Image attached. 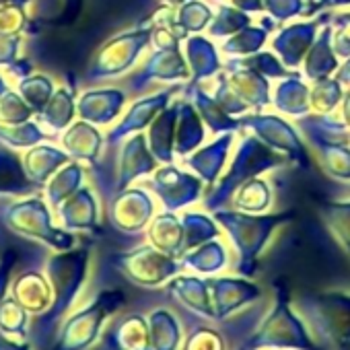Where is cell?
Segmentation results:
<instances>
[{"label":"cell","mask_w":350,"mask_h":350,"mask_svg":"<svg viewBox=\"0 0 350 350\" xmlns=\"http://www.w3.org/2000/svg\"><path fill=\"white\" fill-rule=\"evenodd\" d=\"M274 301L260 325L250 334L243 348L254 350H323L313 338L307 321L297 311L286 280L272 284Z\"/></svg>","instance_id":"6da1fadb"},{"label":"cell","mask_w":350,"mask_h":350,"mask_svg":"<svg viewBox=\"0 0 350 350\" xmlns=\"http://www.w3.org/2000/svg\"><path fill=\"white\" fill-rule=\"evenodd\" d=\"M221 229L229 235L235 254H237V264L235 270L241 276L254 278L260 266V258L264 250L268 247L272 235L286 223L293 221L295 213H262V215H250L241 213L235 208H217L213 213Z\"/></svg>","instance_id":"7a4b0ae2"},{"label":"cell","mask_w":350,"mask_h":350,"mask_svg":"<svg viewBox=\"0 0 350 350\" xmlns=\"http://www.w3.org/2000/svg\"><path fill=\"white\" fill-rule=\"evenodd\" d=\"M295 307L323 350H350V293H305Z\"/></svg>","instance_id":"3957f363"},{"label":"cell","mask_w":350,"mask_h":350,"mask_svg":"<svg viewBox=\"0 0 350 350\" xmlns=\"http://www.w3.org/2000/svg\"><path fill=\"white\" fill-rule=\"evenodd\" d=\"M286 163H288L286 157L272 150L268 144H264L254 134H250V132L241 134L229 169L225 171L223 178L217 180V184L213 186V190L206 194V198L202 202L204 208L208 213H215L217 208L227 206L231 202V196L243 182L258 178V175H264L266 171H272L276 167H284Z\"/></svg>","instance_id":"277c9868"},{"label":"cell","mask_w":350,"mask_h":350,"mask_svg":"<svg viewBox=\"0 0 350 350\" xmlns=\"http://www.w3.org/2000/svg\"><path fill=\"white\" fill-rule=\"evenodd\" d=\"M297 128L315 148L321 169L334 182L350 184V130L334 113H307L297 118Z\"/></svg>","instance_id":"5b68a950"},{"label":"cell","mask_w":350,"mask_h":350,"mask_svg":"<svg viewBox=\"0 0 350 350\" xmlns=\"http://www.w3.org/2000/svg\"><path fill=\"white\" fill-rule=\"evenodd\" d=\"M215 79V97L235 118H241L250 111H262L264 107L272 105L270 79L237 64L233 58L223 64V70Z\"/></svg>","instance_id":"8992f818"},{"label":"cell","mask_w":350,"mask_h":350,"mask_svg":"<svg viewBox=\"0 0 350 350\" xmlns=\"http://www.w3.org/2000/svg\"><path fill=\"white\" fill-rule=\"evenodd\" d=\"M150 33L152 27L146 21L132 31H124L109 38L95 54L93 64L89 68V79L107 81L130 72L142 52L150 46Z\"/></svg>","instance_id":"52a82bcc"},{"label":"cell","mask_w":350,"mask_h":350,"mask_svg":"<svg viewBox=\"0 0 350 350\" xmlns=\"http://www.w3.org/2000/svg\"><path fill=\"white\" fill-rule=\"evenodd\" d=\"M239 122H241V130L254 134L272 150L286 157L291 165L311 169V157H309L305 142L301 140L299 128H295L291 122H286L278 113L250 111L241 116Z\"/></svg>","instance_id":"ba28073f"},{"label":"cell","mask_w":350,"mask_h":350,"mask_svg":"<svg viewBox=\"0 0 350 350\" xmlns=\"http://www.w3.org/2000/svg\"><path fill=\"white\" fill-rule=\"evenodd\" d=\"M148 190L161 200L165 211L178 213L202 198L204 182L194 171H186L175 163H165L150 173Z\"/></svg>","instance_id":"9c48e42d"},{"label":"cell","mask_w":350,"mask_h":350,"mask_svg":"<svg viewBox=\"0 0 350 350\" xmlns=\"http://www.w3.org/2000/svg\"><path fill=\"white\" fill-rule=\"evenodd\" d=\"M5 223L29 237H38L44 241H50L58 247H70L75 243L72 235H66L60 229H54L52 225V213L48 208V202L40 196H31L27 200L11 202L5 208Z\"/></svg>","instance_id":"30bf717a"},{"label":"cell","mask_w":350,"mask_h":350,"mask_svg":"<svg viewBox=\"0 0 350 350\" xmlns=\"http://www.w3.org/2000/svg\"><path fill=\"white\" fill-rule=\"evenodd\" d=\"M332 19L329 11L317 13V17H309L305 21H295L276 31L270 40V50L282 60L288 70H301V64L317 40L319 29Z\"/></svg>","instance_id":"8fae6325"},{"label":"cell","mask_w":350,"mask_h":350,"mask_svg":"<svg viewBox=\"0 0 350 350\" xmlns=\"http://www.w3.org/2000/svg\"><path fill=\"white\" fill-rule=\"evenodd\" d=\"M120 268L132 278L136 284L142 286H161L169 282L173 276H178L182 270L180 258L163 254L152 245H142L130 254L120 256Z\"/></svg>","instance_id":"7c38bea8"},{"label":"cell","mask_w":350,"mask_h":350,"mask_svg":"<svg viewBox=\"0 0 350 350\" xmlns=\"http://www.w3.org/2000/svg\"><path fill=\"white\" fill-rule=\"evenodd\" d=\"M186 85H171L167 89H161L148 97H142L138 101H134L130 105V109L124 113V118L107 132L105 136V144L111 148V146H118L122 144L128 136L132 134H138L142 130H146L152 120L173 101V97L178 95L180 91H184Z\"/></svg>","instance_id":"4fadbf2b"},{"label":"cell","mask_w":350,"mask_h":350,"mask_svg":"<svg viewBox=\"0 0 350 350\" xmlns=\"http://www.w3.org/2000/svg\"><path fill=\"white\" fill-rule=\"evenodd\" d=\"M190 66L182 48H154L146 62L130 77V89L142 91L150 83L184 85L190 83Z\"/></svg>","instance_id":"5bb4252c"},{"label":"cell","mask_w":350,"mask_h":350,"mask_svg":"<svg viewBox=\"0 0 350 350\" xmlns=\"http://www.w3.org/2000/svg\"><path fill=\"white\" fill-rule=\"evenodd\" d=\"M211 299H213V311L215 321H223L231 317L235 311L256 303L262 299V288L247 276H206Z\"/></svg>","instance_id":"9a60e30c"},{"label":"cell","mask_w":350,"mask_h":350,"mask_svg":"<svg viewBox=\"0 0 350 350\" xmlns=\"http://www.w3.org/2000/svg\"><path fill=\"white\" fill-rule=\"evenodd\" d=\"M154 217V200L146 188L120 190L109 202V219L124 233H140Z\"/></svg>","instance_id":"2e32d148"},{"label":"cell","mask_w":350,"mask_h":350,"mask_svg":"<svg viewBox=\"0 0 350 350\" xmlns=\"http://www.w3.org/2000/svg\"><path fill=\"white\" fill-rule=\"evenodd\" d=\"M159 167L157 157L152 154L146 134L138 132L128 136L122 142L120 159H118V180H116V192L130 188L136 180L146 178Z\"/></svg>","instance_id":"e0dca14e"},{"label":"cell","mask_w":350,"mask_h":350,"mask_svg":"<svg viewBox=\"0 0 350 350\" xmlns=\"http://www.w3.org/2000/svg\"><path fill=\"white\" fill-rule=\"evenodd\" d=\"M235 134L237 132L217 134L208 144H202L194 152L184 157V167L194 171L198 178L204 182V186L213 188L217 184V180L221 178L225 165H227L231 146L235 142Z\"/></svg>","instance_id":"ac0fdd59"},{"label":"cell","mask_w":350,"mask_h":350,"mask_svg":"<svg viewBox=\"0 0 350 350\" xmlns=\"http://www.w3.org/2000/svg\"><path fill=\"white\" fill-rule=\"evenodd\" d=\"M126 99V91L116 87L89 89L77 101V116L79 120L91 122L95 126H109L122 116Z\"/></svg>","instance_id":"d6986e66"},{"label":"cell","mask_w":350,"mask_h":350,"mask_svg":"<svg viewBox=\"0 0 350 350\" xmlns=\"http://www.w3.org/2000/svg\"><path fill=\"white\" fill-rule=\"evenodd\" d=\"M60 144L72 161L95 167L101 157L105 136L99 132V126L77 120L60 134Z\"/></svg>","instance_id":"ffe728a7"},{"label":"cell","mask_w":350,"mask_h":350,"mask_svg":"<svg viewBox=\"0 0 350 350\" xmlns=\"http://www.w3.org/2000/svg\"><path fill=\"white\" fill-rule=\"evenodd\" d=\"M184 95L186 99H190L194 103V107L198 109L206 130L211 134H223V132H239L241 130V122L239 118L231 116L215 97V93H211L204 83H188L184 87Z\"/></svg>","instance_id":"44dd1931"},{"label":"cell","mask_w":350,"mask_h":350,"mask_svg":"<svg viewBox=\"0 0 350 350\" xmlns=\"http://www.w3.org/2000/svg\"><path fill=\"white\" fill-rule=\"evenodd\" d=\"M186 50V62L190 66V83H204L215 79L223 70V60H221V50L215 44L213 38H206L202 33L188 36L184 40Z\"/></svg>","instance_id":"7402d4cb"},{"label":"cell","mask_w":350,"mask_h":350,"mask_svg":"<svg viewBox=\"0 0 350 350\" xmlns=\"http://www.w3.org/2000/svg\"><path fill=\"white\" fill-rule=\"evenodd\" d=\"M272 105L278 113L293 120L311 113V85L299 72L293 70L288 77L280 79L272 91Z\"/></svg>","instance_id":"603a6c76"},{"label":"cell","mask_w":350,"mask_h":350,"mask_svg":"<svg viewBox=\"0 0 350 350\" xmlns=\"http://www.w3.org/2000/svg\"><path fill=\"white\" fill-rule=\"evenodd\" d=\"M169 293L178 299L184 307L194 311L196 315L215 321V311H213V299H211V288L206 282V276L198 274H178L169 280Z\"/></svg>","instance_id":"cb8c5ba5"},{"label":"cell","mask_w":350,"mask_h":350,"mask_svg":"<svg viewBox=\"0 0 350 350\" xmlns=\"http://www.w3.org/2000/svg\"><path fill=\"white\" fill-rule=\"evenodd\" d=\"M334 29H332V23L327 21L319 33H317V40L313 42L311 50L307 52L301 68H303V77L309 81V83H315V81H321V79H327V77H334L336 70L340 68V62H338V54L334 50Z\"/></svg>","instance_id":"d4e9b609"},{"label":"cell","mask_w":350,"mask_h":350,"mask_svg":"<svg viewBox=\"0 0 350 350\" xmlns=\"http://www.w3.org/2000/svg\"><path fill=\"white\" fill-rule=\"evenodd\" d=\"M58 219L66 229L81 231H99V206L93 190L83 186L68 200H64L58 208Z\"/></svg>","instance_id":"484cf974"},{"label":"cell","mask_w":350,"mask_h":350,"mask_svg":"<svg viewBox=\"0 0 350 350\" xmlns=\"http://www.w3.org/2000/svg\"><path fill=\"white\" fill-rule=\"evenodd\" d=\"M180 99H173L148 126V146L159 163H175V128H178Z\"/></svg>","instance_id":"4316f807"},{"label":"cell","mask_w":350,"mask_h":350,"mask_svg":"<svg viewBox=\"0 0 350 350\" xmlns=\"http://www.w3.org/2000/svg\"><path fill=\"white\" fill-rule=\"evenodd\" d=\"M68 161H72V159L64 152V148H58V146L46 144V142H40V144L27 148V152L23 154L25 173L36 188H44L52 180V175Z\"/></svg>","instance_id":"83f0119b"},{"label":"cell","mask_w":350,"mask_h":350,"mask_svg":"<svg viewBox=\"0 0 350 350\" xmlns=\"http://www.w3.org/2000/svg\"><path fill=\"white\" fill-rule=\"evenodd\" d=\"M180 262H182L184 270H190L198 276H217L229 268L231 254H229V247L225 245V241H221V237H217V239H211V241L186 252L180 258Z\"/></svg>","instance_id":"f1b7e54d"},{"label":"cell","mask_w":350,"mask_h":350,"mask_svg":"<svg viewBox=\"0 0 350 350\" xmlns=\"http://www.w3.org/2000/svg\"><path fill=\"white\" fill-rule=\"evenodd\" d=\"M148 241L152 247L161 250L163 254L182 258L186 252V235H184L182 219L171 211L152 217V221L148 223Z\"/></svg>","instance_id":"f546056e"},{"label":"cell","mask_w":350,"mask_h":350,"mask_svg":"<svg viewBox=\"0 0 350 350\" xmlns=\"http://www.w3.org/2000/svg\"><path fill=\"white\" fill-rule=\"evenodd\" d=\"M206 138V126L190 99H180L178 128H175V157H188Z\"/></svg>","instance_id":"4dcf8cb0"},{"label":"cell","mask_w":350,"mask_h":350,"mask_svg":"<svg viewBox=\"0 0 350 350\" xmlns=\"http://www.w3.org/2000/svg\"><path fill=\"white\" fill-rule=\"evenodd\" d=\"M276 21L268 15H262L260 25H247L245 29L237 31L235 36L227 38L221 42L219 50L221 54H225L227 58H243V56H252L256 52H260L266 44H268V36L274 31Z\"/></svg>","instance_id":"1f68e13d"},{"label":"cell","mask_w":350,"mask_h":350,"mask_svg":"<svg viewBox=\"0 0 350 350\" xmlns=\"http://www.w3.org/2000/svg\"><path fill=\"white\" fill-rule=\"evenodd\" d=\"M40 124L46 128V132L56 138L60 136L77 118V97L75 89L70 87H60L48 101V105L38 113Z\"/></svg>","instance_id":"d6a6232c"},{"label":"cell","mask_w":350,"mask_h":350,"mask_svg":"<svg viewBox=\"0 0 350 350\" xmlns=\"http://www.w3.org/2000/svg\"><path fill=\"white\" fill-rule=\"evenodd\" d=\"M38 190L25 173L23 159L13 152V148H0V198L29 196Z\"/></svg>","instance_id":"836d02e7"},{"label":"cell","mask_w":350,"mask_h":350,"mask_svg":"<svg viewBox=\"0 0 350 350\" xmlns=\"http://www.w3.org/2000/svg\"><path fill=\"white\" fill-rule=\"evenodd\" d=\"M85 180V165L79 161H68L62 165L54 175L52 180L44 186L46 202L52 208H58L64 200H68L77 190L83 188Z\"/></svg>","instance_id":"e575fe53"},{"label":"cell","mask_w":350,"mask_h":350,"mask_svg":"<svg viewBox=\"0 0 350 350\" xmlns=\"http://www.w3.org/2000/svg\"><path fill=\"white\" fill-rule=\"evenodd\" d=\"M319 219L350 260V200H325L317 204Z\"/></svg>","instance_id":"d590c367"},{"label":"cell","mask_w":350,"mask_h":350,"mask_svg":"<svg viewBox=\"0 0 350 350\" xmlns=\"http://www.w3.org/2000/svg\"><path fill=\"white\" fill-rule=\"evenodd\" d=\"M231 204L235 211L250 213V215H262L268 213L272 204V186L264 178H252L243 182L235 194L231 196Z\"/></svg>","instance_id":"8d00e7d4"},{"label":"cell","mask_w":350,"mask_h":350,"mask_svg":"<svg viewBox=\"0 0 350 350\" xmlns=\"http://www.w3.org/2000/svg\"><path fill=\"white\" fill-rule=\"evenodd\" d=\"M150 350H180L182 346V325L173 313L159 309L148 319Z\"/></svg>","instance_id":"74e56055"},{"label":"cell","mask_w":350,"mask_h":350,"mask_svg":"<svg viewBox=\"0 0 350 350\" xmlns=\"http://www.w3.org/2000/svg\"><path fill=\"white\" fill-rule=\"evenodd\" d=\"M213 17L215 9L211 7L208 0H188V3L175 9V27L186 40L188 36L206 31Z\"/></svg>","instance_id":"f35d334b"},{"label":"cell","mask_w":350,"mask_h":350,"mask_svg":"<svg viewBox=\"0 0 350 350\" xmlns=\"http://www.w3.org/2000/svg\"><path fill=\"white\" fill-rule=\"evenodd\" d=\"M182 225H184V235H186V252H190L211 239L221 237V225L217 223V219L213 215H206V213H196V211L184 213Z\"/></svg>","instance_id":"ab89813d"},{"label":"cell","mask_w":350,"mask_h":350,"mask_svg":"<svg viewBox=\"0 0 350 350\" xmlns=\"http://www.w3.org/2000/svg\"><path fill=\"white\" fill-rule=\"evenodd\" d=\"M247 25H252V15L235 9L229 3H219L217 11H215V17H213L206 31H208V38L223 42V40L235 36L237 31L245 29Z\"/></svg>","instance_id":"60d3db41"},{"label":"cell","mask_w":350,"mask_h":350,"mask_svg":"<svg viewBox=\"0 0 350 350\" xmlns=\"http://www.w3.org/2000/svg\"><path fill=\"white\" fill-rule=\"evenodd\" d=\"M50 138L52 136L46 132V128H42L36 120L23 124H0V142L9 148H31Z\"/></svg>","instance_id":"b9f144b4"},{"label":"cell","mask_w":350,"mask_h":350,"mask_svg":"<svg viewBox=\"0 0 350 350\" xmlns=\"http://www.w3.org/2000/svg\"><path fill=\"white\" fill-rule=\"evenodd\" d=\"M17 93L25 99V103L36 111V116L48 105L52 95L56 93V83L48 75H29L19 81Z\"/></svg>","instance_id":"7bdbcfd3"},{"label":"cell","mask_w":350,"mask_h":350,"mask_svg":"<svg viewBox=\"0 0 350 350\" xmlns=\"http://www.w3.org/2000/svg\"><path fill=\"white\" fill-rule=\"evenodd\" d=\"M344 97V85L336 77L311 83V111L334 113Z\"/></svg>","instance_id":"ee69618b"},{"label":"cell","mask_w":350,"mask_h":350,"mask_svg":"<svg viewBox=\"0 0 350 350\" xmlns=\"http://www.w3.org/2000/svg\"><path fill=\"white\" fill-rule=\"evenodd\" d=\"M237 64H241V66H247V68H252V70H256V72H260L262 77H266V79H284V77H288L293 70H288L284 64H282V60L274 54V52H264V50H260V52H256V54H252V56H243V58H233Z\"/></svg>","instance_id":"f6af8a7d"},{"label":"cell","mask_w":350,"mask_h":350,"mask_svg":"<svg viewBox=\"0 0 350 350\" xmlns=\"http://www.w3.org/2000/svg\"><path fill=\"white\" fill-rule=\"evenodd\" d=\"M36 111L25 103V99L9 89L3 97H0V124H23L33 120Z\"/></svg>","instance_id":"bcb514c9"},{"label":"cell","mask_w":350,"mask_h":350,"mask_svg":"<svg viewBox=\"0 0 350 350\" xmlns=\"http://www.w3.org/2000/svg\"><path fill=\"white\" fill-rule=\"evenodd\" d=\"M29 29L27 7L5 5L0 7V36H23Z\"/></svg>","instance_id":"7dc6e473"},{"label":"cell","mask_w":350,"mask_h":350,"mask_svg":"<svg viewBox=\"0 0 350 350\" xmlns=\"http://www.w3.org/2000/svg\"><path fill=\"white\" fill-rule=\"evenodd\" d=\"M264 13L276 23H286L307 15V0H264Z\"/></svg>","instance_id":"c3c4849f"},{"label":"cell","mask_w":350,"mask_h":350,"mask_svg":"<svg viewBox=\"0 0 350 350\" xmlns=\"http://www.w3.org/2000/svg\"><path fill=\"white\" fill-rule=\"evenodd\" d=\"M184 350H227V340L219 329L202 325L188 336Z\"/></svg>","instance_id":"681fc988"},{"label":"cell","mask_w":350,"mask_h":350,"mask_svg":"<svg viewBox=\"0 0 350 350\" xmlns=\"http://www.w3.org/2000/svg\"><path fill=\"white\" fill-rule=\"evenodd\" d=\"M332 29H334V50L338 58H350V11L346 13H332Z\"/></svg>","instance_id":"f907efd6"},{"label":"cell","mask_w":350,"mask_h":350,"mask_svg":"<svg viewBox=\"0 0 350 350\" xmlns=\"http://www.w3.org/2000/svg\"><path fill=\"white\" fill-rule=\"evenodd\" d=\"M23 36H0V68H9L19 60Z\"/></svg>","instance_id":"816d5d0a"},{"label":"cell","mask_w":350,"mask_h":350,"mask_svg":"<svg viewBox=\"0 0 350 350\" xmlns=\"http://www.w3.org/2000/svg\"><path fill=\"white\" fill-rule=\"evenodd\" d=\"M342 7H350V0H307V15L305 17H315L317 13L342 9Z\"/></svg>","instance_id":"f5cc1de1"},{"label":"cell","mask_w":350,"mask_h":350,"mask_svg":"<svg viewBox=\"0 0 350 350\" xmlns=\"http://www.w3.org/2000/svg\"><path fill=\"white\" fill-rule=\"evenodd\" d=\"M64 11L56 17V21H52L54 25H70L79 19L83 11V0H64Z\"/></svg>","instance_id":"db71d44e"},{"label":"cell","mask_w":350,"mask_h":350,"mask_svg":"<svg viewBox=\"0 0 350 350\" xmlns=\"http://www.w3.org/2000/svg\"><path fill=\"white\" fill-rule=\"evenodd\" d=\"M235 9L247 13V15H266L264 13V0H227Z\"/></svg>","instance_id":"11a10c76"},{"label":"cell","mask_w":350,"mask_h":350,"mask_svg":"<svg viewBox=\"0 0 350 350\" xmlns=\"http://www.w3.org/2000/svg\"><path fill=\"white\" fill-rule=\"evenodd\" d=\"M340 120L350 130V87L344 91V97H342V103H340Z\"/></svg>","instance_id":"9f6ffc18"},{"label":"cell","mask_w":350,"mask_h":350,"mask_svg":"<svg viewBox=\"0 0 350 350\" xmlns=\"http://www.w3.org/2000/svg\"><path fill=\"white\" fill-rule=\"evenodd\" d=\"M342 85H346V87H350V58H346L344 60V64H340V68L336 70V75H334Z\"/></svg>","instance_id":"6f0895ef"},{"label":"cell","mask_w":350,"mask_h":350,"mask_svg":"<svg viewBox=\"0 0 350 350\" xmlns=\"http://www.w3.org/2000/svg\"><path fill=\"white\" fill-rule=\"evenodd\" d=\"M161 3H163L165 7H171V9H178V7H182L184 3H188V0H161Z\"/></svg>","instance_id":"680465c9"},{"label":"cell","mask_w":350,"mask_h":350,"mask_svg":"<svg viewBox=\"0 0 350 350\" xmlns=\"http://www.w3.org/2000/svg\"><path fill=\"white\" fill-rule=\"evenodd\" d=\"M31 3V0H0V7H5V5H23L27 7Z\"/></svg>","instance_id":"91938a15"},{"label":"cell","mask_w":350,"mask_h":350,"mask_svg":"<svg viewBox=\"0 0 350 350\" xmlns=\"http://www.w3.org/2000/svg\"><path fill=\"white\" fill-rule=\"evenodd\" d=\"M9 89H11V87H9V83L5 81V77H3V75H0V97H3Z\"/></svg>","instance_id":"94428289"},{"label":"cell","mask_w":350,"mask_h":350,"mask_svg":"<svg viewBox=\"0 0 350 350\" xmlns=\"http://www.w3.org/2000/svg\"><path fill=\"white\" fill-rule=\"evenodd\" d=\"M208 3H215V5H219V3H227V0H208Z\"/></svg>","instance_id":"6125c7cd"},{"label":"cell","mask_w":350,"mask_h":350,"mask_svg":"<svg viewBox=\"0 0 350 350\" xmlns=\"http://www.w3.org/2000/svg\"><path fill=\"white\" fill-rule=\"evenodd\" d=\"M241 350H254V348H241Z\"/></svg>","instance_id":"be15d7a7"}]
</instances>
